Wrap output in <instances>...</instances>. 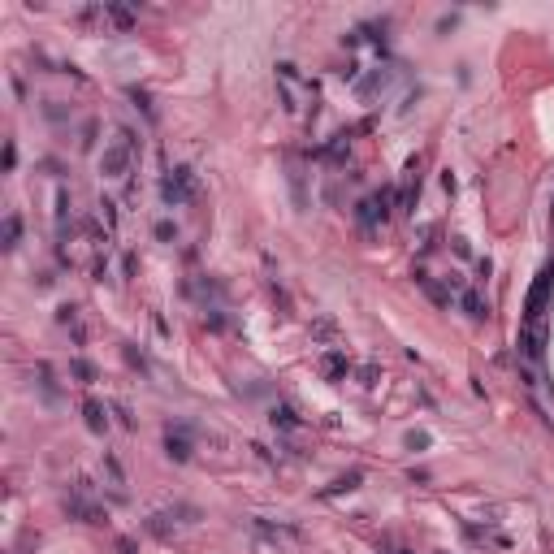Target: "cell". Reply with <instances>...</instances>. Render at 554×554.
Segmentation results:
<instances>
[{"label":"cell","instance_id":"cell-6","mask_svg":"<svg viewBox=\"0 0 554 554\" xmlns=\"http://www.w3.org/2000/svg\"><path fill=\"white\" fill-rule=\"evenodd\" d=\"M165 450H169V459H178V464H182V459H191V442H187L182 433H178V438L169 433V438H165Z\"/></svg>","mask_w":554,"mask_h":554},{"label":"cell","instance_id":"cell-7","mask_svg":"<svg viewBox=\"0 0 554 554\" xmlns=\"http://www.w3.org/2000/svg\"><path fill=\"white\" fill-rule=\"evenodd\" d=\"M18 238H22V217H18V212H9V217H5V247L13 251V247H18Z\"/></svg>","mask_w":554,"mask_h":554},{"label":"cell","instance_id":"cell-2","mask_svg":"<svg viewBox=\"0 0 554 554\" xmlns=\"http://www.w3.org/2000/svg\"><path fill=\"white\" fill-rule=\"evenodd\" d=\"M161 195H165L169 208H182L187 199L195 195V173H191V169H169L165 182H161Z\"/></svg>","mask_w":554,"mask_h":554},{"label":"cell","instance_id":"cell-8","mask_svg":"<svg viewBox=\"0 0 554 554\" xmlns=\"http://www.w3.org/2000/svg\"><path fill=\"white\" fill-rule=\"evenodd\" d=\"M273 424L277 429H299V416L290 407H273Z\"/></svg>","mask_w":554,"mask_h":554},{"label":"cell","instance_id":"cell-9","mask_svg":"<svg viewBox=\"0 0 554 554\" xmlns=\"http://www.w3.org/2000/svg\"><path fill=\"white\" fill-rule=\"evenodd\" d=\"M69 372H74V377H79V381H83V386H91V377H95L87 360H74V364H69Z\"/></svg>","mask_w":554,"mask_h":554},{"label":"cell","instance_id":"cell-1","mask_svg":"<svg viewBox=\"0 0 554 554\" xmlns=\"http://www.w3.org/2000/svg\"><path fill=\"white\" fill-rule=\"evenodd\" d=\"M135 156H139L135 130L117 126L113 139H104V152H100V173H104V178H126V173H130V165H135Z\"/></svg>","mask_w":554,"mask_h":554},{"label":"cell","instance_id":"cell-3","mask_svg":"<svg viewBox=\"0 0 554 554\" xmlns=\"http://www.w3.org/2000/svg\"><path fill=\"white\" fill-rule=\"evenodd\" d=\"M277 87H282V104L286 113H299V91H304V83H299V69L290 61L277 65Z\"/></svg>","mask_w":554,"mask_h":554},{"label":"cell","instance_id":"cell-10","mask_svg":"<svg viewBox=\"0 0 554 554\" xmlns=\"http://www.w3.org/2000/svg\"><path fill=\"white\" fill-rule=\"evenodd\" d=\"M398 554H407V550H398Z\"/></svg>","mask_w":554,"mask_h":554},{"label":"cell","instance_id":"cell-4","mask_svg":"<svg viewBox=\"0 0 554 554\" xmlns=\"http://www.w3.org/2000/svg\"><path fill=\"white\" fill-rule=\"evenodd\" d=\"M320 372L330 377V381L346 377V356H342V351H325V356H320Z\"/></svg>","mask_w":554,"mask_h":554},{"label":"cell","instance_id":"cell-5","mask_svg":"<svg viewBox=\"0 0 554 554\" xmlns=\"http://www.w3.org/2000/svg\"><path fill=\"white\" fill-rule=\"evenodd\" d=\"M83 416H87V429H91V433H104V429H109V416H104V407H100L95 398L83 403Z\"/></svg>","mask_w":554,"mask_h":554}]
</instances>
